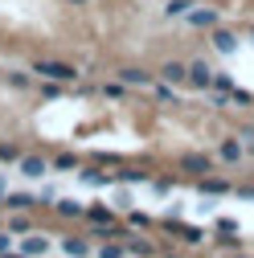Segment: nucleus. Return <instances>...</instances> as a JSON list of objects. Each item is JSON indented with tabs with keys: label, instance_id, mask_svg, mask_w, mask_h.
Here are the masks:
<instances>
[{
	"label": "nucleus",
	"instance_id": "1",
	"mask_svg": "<svg viewBox=\"0 0 254 258\" xmlns=\"http://www.w3.org/2000/svg\"><path fill=\"white\" fill-rule=\"evenodd\" d=\"M33 70H37V74H45V78H53V82H74V78H78V70H74V66H66V61H37Z\"/></svg>",
	"mask_w": 254,
	"mask_h": 258
},
{
	"label": "nucleus",
	"instance_id": "2",
	"mask_svg": "<svg viewBox=\"0 0 254 258\" xmlns=\"http://www.w3.org/2000/svg\"><path fill=\"white\" fill-rule=\"evenodd\" d=\"M180 172L205 176V172H213V160H209V156H201V152H184V156H180Z\"/></svg>",
	"mask_w": 254,
	"mask_h": 258
},
{
	"label": "nucleus",
	"instance_id": "3",
	"mask_svg": "<svg viewBox=\"0 0 254 258\" xmlns=\"http://www.w3.org/2000/svg\"><path fill=\"white\" fill-rule=\"evenodd\" d=\"M213 78H217V74L205 66V61H193V66H188V82L201 86V90H209V86H213Z\"/></svg>",
	"mask_w": 254,
	"mask_h": 258
},
{
	"label": "nucleus",
	"instance_id": "4",
	"mask_svg": "<svg viewBox=\"0 0 254 258\" xmlns=\"http://www.w3.org/2000/svg\"><path fill=\"white\" fill-rule=\"evenodd\" d=\"M217 156H221V160H226V164H238V160L246 156V148H242V140L234 136V140H226V144H221V148H217Z\"/></svg>",
	"mask_w": 254,
	"mask_h": 258
},
{
	"label": "nucleus",
	"instance_id": "5",
	"mask_svg": "<svg viewBox=\"0 0 254 258\" xmlns=\"http://www.w3.org/2000/svg\"><path fill=\"white\" fill-rule=\"evenodd\" d=\"M188 17V25H197V29H213L221 17H217V9H197V13H184Z\"/></svg>",
	"mask_w": 254,
	"mask_h": 258
},
{
	"label": "nucleus",
	"instance_id": "6",
	"mask_svg": "<svg viewBox=\"0 0 254 258\" xmlns=\"http://www.w3.org/2000/svg\"><path fill=\"white\" fill-rule=\"evenodd\" d=\"M119 78H123L127 86H148V82H152V74H144V70H119Z\"/></svg>",
	"mask_w": 254,
	"mask_h": 258
},
{
	"label": "nucleus",
	"instance_id": "7",
	"mask_svg": "<svg viewBox=\"0 0 254 258\" xmlns=\"http://www.w3.org/2000/svg\"><path fill=\"white\" fill-rule=\"evenodd\" d=\"M21 250H25V254H45V250H49V242L33 234V238H25V242H21Z\"/></svg>",
	"mask_w": 254,
	"mask_h": 258
},
{
	"label": "nucleus",
	"instance_id": "8",
	"mask_svg": "<svg viewBox=\"0 0 254 258\" xmlns=\"http://www.w3.org/2000/svg\"><path fill=\"white\" fill-rule=\"evenodd\" d=\"M21 172H25V176H41V172H45V160H37V156L21 160Z\"/></svg>",
	"mask_w": 254,
	"mask_h": 258
},
{
	"label": "nucleus",
	"instance_id": "9",
	"mask_svg": "<svg viewBox=\"0 0 254 258\" xmlns=\"http://www.w3.org/2000/svg\"><path fill=\"white\" fill-rule=\"evenodd\" d=\"M213 41H217L221 53H234V49H238V37H234V33H213Z\"/></svg>",
	"mask_w": 254,
	"mask_h": 258
},
{
	"label": "nucleus",
	"instance_id": "10",
	"mask_svg": "<svg viewBox=\"0 0 254 258\" xmlns=\"http://www.w3.org/2000/svg\"><path fill=\"white\" fill-rule=\"evenodd\" d=\"M160 74H164L168 82H184V78H188V70H184V66H176V61H168V66H164Z\"/></svg>",
	"mask_w": 254,
	"mask_h": 258
},
{
	"label": "nucleus",
	"instance_id": "11",
	"mask_svg": "<svg viewBox=\"0 0 254 258\" xmlns=\"http://www.w3.org/2000/svg\"><path fill=\"white\" fill-rule=\"evenodd\" d=\"M230 184L226 180H209V176H201V192H213V197H217V192H226Z\"/></svg>",
	"mask_w": 254,
	"mask_h": 258
},
{
	"label": "nucleus",
	"instance_id": "12",
	"mask_svg": "<svg viewBox=\"0 0 254 258\" xmlns=\"http://www.w3.org/2000/svg\"><path fill=\"white\" fill-rule=\"evenodd\" d=\"M57 213H61V217H78L82 205H78V201H57Z\"/></svg>",
	"mask_w": 254,
	"mask_h": 258
},
{
	"label": "nucleus",
	"instance_id": "13",
	"mask_svg": "<svg viewBox=\"0 0 254 258\" xmlns=\"http://www.w3.org/2000/svg\"><path fill=\"white\" fill-rule=\"evenodd\" d=\"M238 140H242L246 156H254V127H242V132H238Z\"/></svg>",
	"mask_w": 254,
	"mask_h": 258
},
{
	"label": "nucleus",
	"instance_id": "14",
	"mask_svg": "<svg viewBox=\"0 0 254 258\" xmlns=\"http://www.w3.org/2000/svg\"><path fill=\"white\" fill-rule=\"evenodd\" d=\"M188 9H193V5H188V0H172V5H168L164 13H168V17H184Z\"/></svg>",
	"mask_w": 254,
	"mask_h": 258
},
{
	"label": "nucleus",
	"instance_id": "15",
	"mask_svg": "<svg viewBox=\"0 0 254 258\" xmlns=\"http://www.w3.org/2000/svg\"><path fill=\"white\" fill-rule=\"evenodd\" d=\"M111 217H115L111 209H90V221H94V225H103V221H111Z\"/></svg>",
	"mask_w": 254,
	"mask_h": 258
},
{
	"label": "nucleus",
	"instance_id": "16",
	"mask_svg": "<svg viewBox=\"0 0 254 258\" xmlns=\"http://www.w3.org/2000/svg\"><path fill=\"white\" fill-rule=\"evenodd\" d=\"M33 225H29V217H13V234H29Z\"/></svg>",
	"mask_w": 254,
	"mask_h": 258
},
{
	"label": "nucleus",
	"instance_id": "17",
	"mask_svg": "<svg viewBox=\"0 0 254 258\" xmlns=\"http://www.w3.org/2000/svg\"><path fill=\"white\" fill-rule=\"evenodd\" d=\"M82 180H90V184H107L111 176H103V172H82Z\"/></svg>",
	"mask_w": 254,
	"mask_h": 258
},
{
	"label": "nucleus",
	"instance_id": "18",
	"mask_svg": "<svg viewBox=\"0 0 254 258\" xmlns=\"http://www.w3.org/2000/svg\"><path fill=\"white\" fill-rule=\"evenodd\" d=\"M9 205H13V209H29V197H25V192H17V197H9Z\"/></svg>",
	"mask_w": 254,
	"mask_h": 258
},
{
	"label": "nucleus",
	"instance_id": "19",
	"mask_svg": "<svg viewBox=\"0 0 254 258\" xmlns=\"http://www.w3.org/2000/svg\"><path fill=\"white\" fill-rule=\"evenodd\" d=\"M66 250H70V254H86V242H78V238H70V242H66Z\"/></svg>",
	"mask_w": 254,
	"mask_h": 258
},
{
	"label": "nucleus",
	"instance_id": "20",
	"mask_svg": "<svg viewBox=\"0 0 254 258\" xmlns=\"http://www.w3.org/2000/svg\"><path fill=\"white\" fill-rule=\"evenodd\" d=\"M13 250V234H0V254H9Z\"/></svg>",
	"mask_w": 254,
	"mask_h": 258
},
{
	"label": "nucleus",
	"instance_id": "21",
	"mask_svg": "<svg viewBox=\"0 0 254 258\" xmlns=\"http://www.w3.org/2000/svg\"><path fill=\"white\" fill-rule=\"evenodd\" d=\"M66 5H74V9H82V5H90V0H66Z\"/></svg>",
	"mask_w": 254,
	"mask_h": 258
}]
</instances>
